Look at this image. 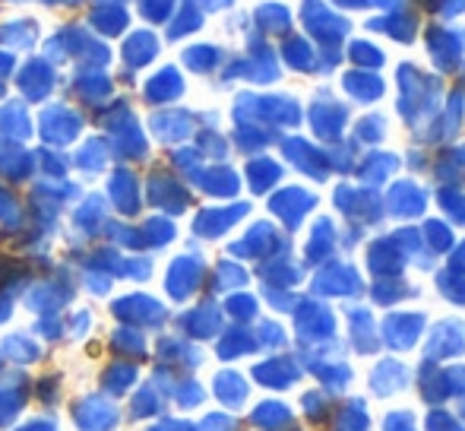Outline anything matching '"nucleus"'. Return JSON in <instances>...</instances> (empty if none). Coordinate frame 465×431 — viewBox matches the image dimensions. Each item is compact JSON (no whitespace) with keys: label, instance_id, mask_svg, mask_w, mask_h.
Here are the masks:
<instances>
[{"label":"nucleus","instance_id":"obj_1","mask_svg":"<svg viewBox=\"0 0 465 431\" xmlns=\"http://www.w3.org/2000/svg\"><path fill=\"white\" fill-rule=\"evenodd\" d=\"M155 51H159V42H155L149 32H134V35L127 38V45H124L127 64H134V67H143V64H146Z\"/></svg>","mask_w":465,"mask_h":431},{"label":"nucleus","instance_id":"obj_2","mask_svg":"<svg viewBox=\"0 0 465 431\" xmlns=\"http://www.w3.org/2000/svg\"><path fill=\"white\" fill-rule=\"evenodd\" d=\"M93 19H95L98 25H102L98 32H108V35H114V32H121V29H124V23H127V13H124L121 6L104 4V6H98Z\"/></svg>","mask_w":465,"mask_h":431}]
</instances>
